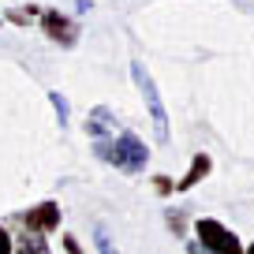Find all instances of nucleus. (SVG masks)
I'll list each match as a JSON object with an SVG mask.
<instances>
[{
  "instance_id": "1",
  "label": "nucleus",
  "mask_w": 254,
  "mask_h": 254,
  "mask_svg": "<svg viewBox=\"0 0 254 254\" xmlns=\"http://www.w3.org/2000/svg\"><path fill=\"white\" fill-rule=\"evenodd\" d=\"M90 146H94L97 161L112 165L124 176H138V172H146V165H150V146L142 142L138 131H131V127H124V124L105 138H90Z\"/></svg>"
},
{
  "instance_id": "2",
  "label": "nucleus",
  "mask_w": 254,
  "mask_h": 254,
  "mask_svg": "<svg viewBox=\"0 0 254 254\" xmlns=\"http://www.w3.org/2000/svg\"><path fill=\"white\" fill-rule=\"evenodd\" d=\"M131 82L138 86V94H142V101H146V112H150V120H153V138H157V146H168V138H172L168 109H165V101H161V90H157V82H153L150 67H146L142 60H131Z\"/></svg>"
},
{
  "instance_id": "3",
  "label": "nucleus",
  "mask_w": 254,
  "mask_h": 254,
  "mask_svg": "<svg viewBox=\"0 0 254 254\" xmlns=\"http://www.w3.org/2000/svg\"><path fill=\"white\" fill-rule=\"evenodd\" d=\"M194 243L209 254H243V243L239 236L228 228V224L213 221V217H198L194 221Z\"/></svg>"
},
{
  "instance_id": "4",
  "label": "nucleus",
  "mask_w": 254,
  "mask_h": 254,
  "mask_svg": "<svg viewBox=\"0 0 254 254\" xmlns=\"http://www.w3.org/2000/svg\"><path fill=\"white\" fill-rule=\"evenodd\" d=\"M38 26H41V34L60 49H75L79 38H82V26L60 8H38Z\"/></svg>"
},
{
  "instance_id": "5",
  "label": "nucleus",
  "mask_w": 254,
  "mask_h": 254,
  "mask_svg": "<svg viewBox=\"0 0 254 254\" xmlns=\"http://www.w3.org/2000/svg\"><path fill=\"white\" fill-rule=\"evenodd\" d=\"M8 224H11V228L38 232V236H49V232H56V228L64 224V209H60V202L45 198V202H38V206L23 209V213H11Z\"/></svg>"
},
{
  "instance_id": "6",
  "label": "nucleus",
  "mask_w": 254,
  "mask_h": 254,
  "mask_svg": "<svg viewBox=\"0 0 254 254\" xmlns=\"http://www.w3.org/2000/svg\"><path fill=\"white\" fill-rule=\"evenodd\" d=\"M213 172V157H209V153H194V157H190V168L187 172L180 176V180H176V190H190V187H198L202 180H206V176Z\"/></svg>"
},
{
  "instance_id": "7",
  "label": "nucleus",
  "mask_w": 254,
  "mask_h": 254,
  "mask_svg": "<svg viewBox=\"0 0 254 254\" xmlns=\"http://www.w3.org/2000/svg\"><path fill=\"white\" fill-rule=\"evenodd\" d=\"M11 254H53V247H49V236L15 228L11 232Z\"/></svg>"
},
{
  "instance_id": "8",
  "label": "nucleus",
  "mask_w": 254,
  "mask_h": 254,
  "mask_svg": "<svg viewBox=\"0 0 254 254\" xmlns=\"http://www.w3.org/2000/svg\"><path fill=\"white\" fill-rule=\"evenodd\" d=\"M38 8L41 4H23V8H8L4 11V23H15V26H30V23H38Z\"/></svg>"
},
{
  "instance_id": "9",
  "label": "nucleus",
  "mask_w": 254,
  "mask_h": 254,
  "mask_svg": "<svg viewBox=\"0 0 254 254\" xmlns=\"http://www.w3.org/2000/svg\"><path fill=\"white\" fill-rule=\"evenodd\" d=\"M49 105L56 109V124H60V127L71 124V105H67V97H64L60 90H49Z\"/></svg>"
},
{
  "instance_id": "10",
  "label": "nucleus",
  "mask_w": 254,
  "mask_h": 254,
  "mask_svg": "<svg viewBox=\"0 0 254 254\" xmlns=\"http://www.w3.org/2000/svg\"><path fill=\"white\" fill-rule=\"evenodd\" d=\"M94 243H97V254H120L116 239H112V232L105 224H94Z\"/></svg>"
},
{
  "instance_id": "11",
  "label": "nucleus",
  "mask_w": 254,
  "mask_h": 254,
  "mask_svg": "<svg viewBox=\"0 0 254 254\" xmlns=\"http://www.w3.org/2000/svg\"><path fill=\"white\" fill-rule=\"evenodd\" d=\"M165 221H168V228H172L176 236H183V228H187V217H183L180 209H168V213H165Z\"/></svg>"
},
{
  "instance_id": "12",
  "label": "nucleus",
  "mask_w": 254,
  "mask_h": 254,
  "mask_svg": "<svg viewBox=\"0 0 254 254\" xmlns=\"http://www.w3.org/2000/svg\"><path fill=\"white\" fill-rule=\"evenodd\" d=\"M153 190H157L161 198H168V194L176 190V180H168V176H153Z\"/></svg>"
},
{
  "instance_id": "13",
  "label": "nucleus",
  "mask_w": 254,
  "mask_h": 254,
  "mask_svg": "<svg viewBox=\"0 0 254 254\" xmlns=\"http://www.w3.org/2000/svg\"><path fill=\"white\" fill-rule=\"evenodd\" d=\"M64 251H67V254H86V251H82V243H79V236H71V232L64 236Z\"/></svg>"
},
{
  "instance_id": "14",
  "label": "nucleus",
  "mask_w": 254,
  "mask_h": 254,
  "mask_svg": "<svg viewBox=\"0 0 254 254\" xmlns=\"http://www.w3.org/2000/svg\"><path fill=\"white\" fill-rule=\"evenodd\" d=\"M0 254H11V228L0 224Z\"/></svg>"
},
{
  "instance_id": "15",
  "label": "nucleus",
  "mask_w": 254,
  "mask_h": 254,
  "mask_svg": "<svg viewBox=\"0 0 254 254\" xmlns=\"http://www.w3.org/2000/svg\"><path fill=\"white\" fill-rule=\"evenodd\" d=\"M75 8H79V11H82V15H86V11H90V8H94V0H75Z\"/></svg>"
},
{
  "instance_id": "16",
  "label": "nucleus",
  "mask_w": 254,
  "mask_h": 254,
  "mask_svg": "<svg viewBox=\"0 0 254 254\" xmlns=\"http://www.w3.org/2000/svg\"><path fill=\"white\" fill-rule=\"evenodd\" d=\"M243 254H254V243H247V247H243Z\"/></svg>"
},
{
  "instance_id": "17",
  "label": "nucleus",
  "mask_w": 254,
  "mask_h": 254,
  "mask_svg": "<svg viewBox=\"0 0 254 254\" xmlns=\"http://www.w3.org/2000/svg\"><path fill=\"white\" fill-rule=\"evenodd\" d=\"M0 23H4V19H0Z\"/></svg>"
}]
</instances>
